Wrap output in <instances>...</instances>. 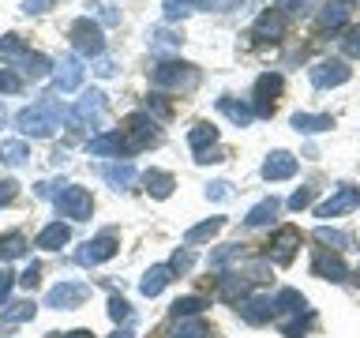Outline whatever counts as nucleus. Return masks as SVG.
Returning <instances> with one entry per match:
<instances>
[{
  "label": "nucleus",
  "instance_id": "f257e3e1",
  "mask_svg": "<svg viewBox=\"0 0 360 338\" xmlns=\"http://www.w3.org/2000/svg\"><path fill=\"white\" fill-rule=\"evenodd\" d=\"M64 117H68V113H64L60 101H56V98H41V101H34L30 109L19 113V117H15V128H19L22 135H38V139H41V135H53L56 128H60Z\"/></svg>",
  "mask_w": 360,
  "mask_h": 338
},
{
  "label": "nucleus",
  "instance_id": "f03ea898",
  "mask_svg": "<svg viewBox=\"0 0 360 338\" xmlns=\"http://www.w3.org/2000/svg\"><path fill=\"white\" fill-rule=\"evenodd\" d=\"M150 83L162 90H195L199 87V68L184 61H158L150 68Z\"/></svg>",
  "mask_w": 360,
  "mask_h": 338
},
{
  "label": "nucleus",
  "instance_id": "7ed1b4c3",
  "mask_svg": "<svg viewBox=\"0 0 360 338\" xmlns=\"http://www.w3.org/2000/svg\"><path fill=\"white\" fill-rule=\"evenodd\" d=\"M56 211H60V218L83 222V218H90V211H94V199H90V192H86V188L68 184V188L56 192Z\"/></svg>",
  "mask_w": 360,
  "mask_h": 338
},
{
  "label": "nucleus",
  "instance_id": "20e7f679",
  "mask_svg": "<svg viewBox=\"0 0 360 338\" xmlns=\"http://www.w3.org/2000/svg\"><path fill=\"white\" fill-rule=\"evenodd\" d=\"M68 34H72V49L79 56H101V49H105V38H101V27L94 19H75Z\"/></svg>",
  "mask_w": 360,
  "mask_h": 338
},
{
  "label": "nucleus",
  "instance_id": "39448f33",
  "mask_svg": "<svg viewBox=\"0 0 360 338\" xmlns=\"http://www.w3.org/2000/svg\"><path fill=\"white\" fill-rule=\"evenodd\" d=\"M124 143H128V154L146 151V146H154V143H158L154 120L146 117V113H131V117L124 120Z\"/></svg>",
  "mask_w": 360,
  "mask_h": 338
},
{
  "label": "nucleus",
  "instance_id": "423d86ee",
  "mask_svg": "<svg viewBox=\"0 0 360 338\" xmlns=\"http://www.w3.org/2000/svg\"><path fill=\"white\" fill-rule=\"evenodd\" d=\"M281 87H285V79H281L278 72H263L255 79V117H270L274 113V98L281 94Z\"/></svg>",
  "mask_w": 360,
  "mask_h": 338
},
{
  "label": "nucleus",
  "instance_id": "0eeeda50",
  "mask_svg": "<svg viewBox=\"0 0 360 338\" xmlns=\"http://www.w3.org/2000/svg\"><path fill=\"white\" fill-rule=\"evenodd\" d=\"M308 75H311V83L319 87V90H326V87H342V83H349L353 68H349L345 61H315Z\"/></svg>",
  "mask_w": 360,
  "mask_h": 338
},
{
  "label": "nucleus",
  "instance_id": "6e6552de",
  "mask_svg": "<svg viewBox=\"0 0 360 338\" xmlns=\"http://www.w3.org/2000/svg\"><path fill=\"white\" fill-rule=\"evenodd\" d=\"M90 297V286L86 282H60V286H53L49 289V297H45V304H49V308H79V304H83Z\"/></svg>",
  "mask_w": 360,
  "mask_h": 338
},
{
  "label": "nucleus",
  "instance_id": "1a4fd4ad",
  "mask_svg": "<svg viewBox=\"0 0 360 338\" xmlns=\"http://www.w3.org/2000/svg\"><path fill=\"white\" fill-rule=\"evenodd\" d=\"M117 248H120L117 237H112V233H101V237H94V241H86L83 248H79L75 259H79L83 267H94V263H105V259L117 256Z\"/></svg>",
  "mask_w": 360,
  "mask_h": 338
},
{
  "label": "nucleus",
  "instance_id": "9d476101",
  "mask_svg": "<svg viewBox=\"0 0 360 338\" xmlns=\"http://www.w3.org/2000/svg\"><path fill=\"white\" fill-rule=\"evenodd\" d=\"M297 248H300V233L292 230V225H281V230L274 233V241H270L266 259H270V263H278V267H285V263H292Z\"/></svg>",
  "mask_w": 360,
  "mask_h": 338
},
{
  "label": "nucleus",
  "instance_id": "9b49d317",
  "mask_svg": "<svg viewBox=\"0 0 360 338\" xmlns=\"http://www.w3.org/2000/svg\"><path fill=\"white\" fill-rule=\"evenodd\" d=\"M356 207H360V188H353V184H342V188H338L330 199L315 207V214H319V218H338V214L356 211Z\"/></svg>",
  "mask_w": 360,
  "mask_h": 338
},
{
  "label": "nucleus",
  "instance_id": "f8f14e48",
  "mask_svg": "<svg viewBox=\"0 0 360 338\" xmlns=\"http://www.w3.org/2000/svg\"><path fill=\"white\" fill-rule=\"evenodd\" d=\"M311 275L315 278H330V282H345L349 278V263L338 252H326V248H319L311 259Z\"/></svg>",
  "mask_w": 360,
  "mask_h": 338
},
{
  "label": "nucleus",
  "instance_id": "ddd939ff",
  "mask_svg": "<svg viewBox=\"0 0 360 338\" xmlns=\"http://www.w3.org/2000/svg\"><path fill=\"white\" fill-rule=\"evenodd\" d=\"M281 34H285V11H263L252 27L255 42H278Z\"/></svg>",
  "mask_w": 360,
  "mask_h": 338
},
{
  "label": "nucleus",
  "instance_id": "4468645a",
  "mask_svg": "<svg viewBox=\"0 0 360 338\" xmlns=\"http://www.w3.org/2000/svg\"><path fill=\"white\" fill-rule=\"evenodd\" d=\"M236 312H240L244 323H266L274 320V297H244L236 304Z\"/></svg>",
  "mask_w": 360,
  "mask_h": 338
},
{
  "label": "nucleus",
  "instance_id": "2eb2a0df",
  "mask_svg": "<svg viewBox=\"0 0 360 338\" xmlns=\"http://www.w3.org/2000/svg\"><path fill=\"white\" fill-rule=\"evenodd\" d=\"M83 83V64H79V56H60V64H56V90L60 94H72L79 90Z\"/></svg>",
  "mask_w": 360,
  "mask_h": 338
},
{
  "label": "nucleus",
  "instance_id": "dca6fc26",
  "mask_svg": "<svg viewBox=\"0 0 360 338\" xmlns=\"http://www.w3.org/2000/svg\"><path fill=\"white\" fill-rule=\"evenodd\" d=\"M101 109H105V94H101V90H86V94L79 98L75 113H72V124L79 128V124H86V120H98Z\"/></svg>",
  "mask_w": 360,
  "mask_h": 338
},
{
  "label": "nucleus",
  "instance_id": "f3484780",
  "mask_svg": "<svg viewBox=\"0 0 360 338\" xmlns=\"http://www.w3.org/2000/svg\"><path fill=\"white\" fill-rule=\"evenodd\" d=\"M292 173H297V158H292L289 151H274L263 162V177L266 180H289Z\"/></svg>",
  "mask_w": 360,
  "mask_h": 338
},
{
  "label": "nucleus",
  "instance_id": "a211bd4d",
  "mask_svg": "<svg viewBox=\"0 0 360 338\" xmlns=\"http://www.w3.org/2000/svg\"><path fill=\"white\" fill-rule=\"evenodd\" d=\"M218 109H221L233 124H236V128H248V124L255 120V109L248 106V101H236L233 94H221V98H218Z\"/></svg>",
  "mask_w": 360,
  "mask_h": 338
},
{
  "label": "nucleus",
  "instance_id": "6ab92c4d",
  "mask_svg": "<svg viewBox=\"0 0 360 338\" xmlns=\"http://www.w3.org/2000/svg\"><path fill=\"white\" fill-rule=\"evenodd\" d=\"M278 211H281V203L270 196V199H263V203H255L252 211H248V218H244V225L248 230H263V225H270L278 218Z\"/></svg>",
  "mask_w": 360,
  "mask_h": 338
},
{
  "label": "nucleus",
  "instance_id": "aec40b11",
  "mask_svg": "<svg viewBox=\"0 0 360 338\" xmlns=\"http://www.w3.org/2000/svg\"><path fill=\"white\" fill-rule=\"evenodd\" d=\"M90 154H128V143H124V132H105V135H94V139L86 143Z\"/></svg>",
  "mask_w": 360,
  "mask_h": 338
},
{
  "label": "nucleus",
  "instance_id": "412c9836",
  "mask_svg": "<svg viewBox=\"0 0 360 338\" xmlns=\"http://www.w3.org/2000/svg\"><path fill=\"white\" fill-rule=\"evenodd\" d=\"M292 128L304 132V135H315V132L334 128V117L330 113H292Z\"/></svg>",
  "mask_w": 360,
  "mask_h": 338
},
{
  "label": "nucleus",
  "instance_id": "4be33fe9",
  "mask_svg": "<svg viewBox=\"0 0 360 338\" xmlns=\"http://www.w3.org/2000/svg\"><path fill=\"white\" fill-rule=\"evenodd\" d=\"M15 68H19V79H45V75H49V68H53V61H49V56H41V53H27V56H19V61H15Z\"/></svg>",
  "mask_w": 360,
  "mask_h": 338
},
{
  "label": "nucleus",
  "instance_id": "5701e85b",
  "mask_svg": "<svg viewBox=\"0 0 360 338\" xmlns=\"http://www.w3.org/2000/svg\"><path fill=\"white\" fill-rule=\"evenodd\" d=\"M214 143H218V128H214V124H207V120L191 124V132H188V146H191V151L202 154V151H210Z\"/></svg>",
  "mask_w": 360,
  "mask_h": 338
},
{
  "label": "nucleus",
  "instance_id": "b1692460",
  "mask_svg": "<svg viewBox=\"0 0 360 338\" xmlns=\"http://www.w3.org/2000/svg\"><path fill=\"white\" fill-rule=\"evenodd\" d=\"M143 184L154 199H169V192L176 188V180H173V173H165V169H150V173L143 177Z\"/></svg>",
  "mask_w": 360,
  "mask_h": 338
},
{
  "label": "nucleus",
  "instance_id": "393cba45",
  "mask_svg": "<svg viewBox=\"0 0 360 338\" xmlns=\"http://www.w3.org/2000/svg\"><path fill=\"white\" fill-rule=\"evenodd\" d=\"M101 177H105L112 188H128L135 180V165L131 162H109V165H101Z\"/></svg>",
  "mask_w": 360,
  "mask_h": 338
},
{
  "label": "nucleus",
  "instance_id": "a878e982",
  "mask_svg": "<svg viewBox=\"0 0 360 338\" xmlns=\"http://www.w3.org/2000/svg\"><path fill=\"white\" fill-rule=\"evenodd\" d=\"M68 225L64 222H53V225H45V230L38 233V248H45V252H56L60 244H68Z\"/></svg>",
  "mask_w": 360,
  "mask_h": 338
},
{
  "label": "nucleus",
  "instance_id": "bb28decb",
  "mask_svg": "<svg viewBox=\"0 0 360 338\" xmlns=\"http://www.w3.org/2000/svg\"><path fill=\"white\" fill-rule=\"evenodd\" d=\"M169 278H173V270H169V267H150V270H146V278L139 282V289L146 293V297H158V293L169 286Z\"/></svg>",
  "mask_w": 360,
  "mask_h": 338
},
{
  "label": "nucleus",
  "instance_id": "cd10ccee",
  "mask_svg": "<svg viewBox=\"0 0 360 338\" xmlns=\"http://www.w3.org/2000/svg\"><path fill=\"white\" fill-rule=\"evenodd\" d=\"M345 19H349V8L342 4V0H334V4H323V11H319V27H323V30L345 27Z\"/></svg>",
  "mask_w": 360,
  "mask_h": 338
},
{
  "label": "nucleus",
  "instance_id": "c85d7f7f",
  "mask_svg": "<svg viewBox=\"0 0 360 338\" xmlns=\"http://www.w3.org/2000/svg\"><path fill=\"white\" fill-rule=\"evenodd\" d=\"M221 225H225V218H207V222H199V225H191V230L184 233V241H188V244H199V241H210V237H218V233H221Z\"/></svg>",
  "mask_w": 360,
  "mask_h": 338
},
{
  "label": "nucleus",
  "instance_id": "c756f323",
  "mask_svg": "<svg viewBox=\"0 0 360 338\" xmlns=\"http://www.w3.org/2000/svg\"><path fill=\"white\" fill-rule=\"evenodd\" d=\"M27 237H22V233H4V237H0V259H19L22 252H27Z\"/></svg>",
  "mask_w": 360,
  "mask_h": 338
},
{
  "label": "nucleus",
  "instance_id": "7c9ffc66",
  "mask_svg": "<svg viewBox=\"0 0 360 338\" xmlns=\"http://www.w3.org/2000/svg\"><path fill=\"white\" fill-rule=\"evenodd\" d=\"M150 49H154V53H169V49H180V34H176V30H165V27L150 30Z\"/></svg>",
  "mask_w": 360,
  "mask_h": 338
},
{
  "label": "nucleus",
  "instance_id": "2f4dec72",
  "mask_svg": "<svg viewBox=\"0 0 360 338\" xmlns=\"http://www.w3.org/2000/svg\"><path fill=\"white\" fill-rule=\"evenodd\" d=\"M30 49H27V42L19 38V34H4V38H0V56H4V61H11L15 64L19 56H27Z\"/></svg>",
  "mask_w": 360,
  "mask_h": 338
},
{
  "label": "nucleus",
  "instance_id": "473e14b6",
  "mask_svg": "<svg viewBox=\"0 0 360 338\" xmlns=\"http://www.w3.org/2000/svg\"><path fill=\"white\" fill-rule=\"evenodd\" d=\"M315 241H319V244H330L326 252H342V248H349V233H338V230H326V225H319V230H315Z\"/></svg>",
  "mask_w": 360,
  "mask_h": 338
},
{
  "label": "nucleus",
  "instance_id": "72a5a7b5",
  "mask_svg": "<svg viewBox=\"0 0 360 338\" xmlns=\"http://www.w3.org/2000/svg\"><path fill=\"white\" fill-rule=\"evenodd\" d=\"M202 308H207V301H202V297H180V301H173V315H176V320H191V315H199Z\"/></svg>",
  "mask_w": 360,
  "mask_h": 338
},
{
  "label": "nucleus",
  "instance_id": "f704fd0d",
  "mask_svg": "<svg viewBox=\"0 0 360 338\" xmlns=\"http://www.w3.org/2000/svg\"><path fill=\"white\" fill-rule=\"evenodd\" d=\"M0 158H4V162H11V165H19V162H27V158H30V146L19 143V139L0 143Z\"/></svg>",
  "mask_w": 360,
  "mask_h": 338
},
{
  "label": "nucleus",
  "instance_id": "c9c22d12",
  "mask_svg": "<svg viewBox=\"0 0 360 338\" xmlns=\"http://www.w3.org/2000/svg\"><path fill=\"white\" fill-rule=\"evenodd\" d=\"M8 323H22V320H34V301H19V304H8V308H0Z\"/></svg>",
  "mask_w": 360,
  "mask_h": 338
},
{
  "label": "nucleus",
  "instance_id": "e433bc0d",
  "mask_svg": "<svg viewBox=\"0 0 360 338\" xmlns=\"http://www.w3.org/2000/svg\"><path fill=\"white\" fill-rule=\"evenodd\" d=\"M173 338H207V323H202L199 315H191V320H180V327L173 331Z\"/></svg>",
  "mask_w": 360,
  "mask_h": 338
},
{
  "label": "nucleus",
  "instance_id": "4c0bfd02",
  "mask_svg": "<svg viewBox=\"0 0 360 338\" xmlns=\"http://www.w3.org/2000/svg\"><path fill=\"white\" fill-rule=\"evenodd\" d=\"M165 19L173 23V19H184V15H191L195 11V0H165Z\"/></svg>",
  "mask_w": 360,
  "mask_h": 338
},
{
  "label": "nucleus",
  "instance_id": "58836bf2",
  "mask_svg": "<svg viewBox=\"0 0 360 338\" xmlns=\"http://www.w3.org/2000/svg\"><path fill=\"white\" fill-rule=\"evenodd\" d=\"M19 90H22L19 72H11V68H0V94H19Z\"/></svg>",
  "mask_w": 360,
  "mask_h": 338
},
{
  "label": "nucleus",
  "instance_id": "ea45409f",
  "mask_svg": "<svg viewBox=\"0 0 360 338\" xmlns=\"http://www.w3.org/2000/svg\"><path fill=\"white\" fill-rule=\"evenodd\" d=\"M191 263H195V256H191V252H188V248H180V252H176L173 259H169V263H165V267H169V270H173V275H188V270H191Z\"/></svg>",
  "mask_w": 360,
  "mask_h": 338
},
{
  "label": "nucleus",
  "instance_id": "a19ab883",
  "mask_svg": "<svg viewBox=\"0 0 360 338\" xmlns=\"http://www.w3.org/2000/svg\"><path fill=\"white\" fill-rule=\"evenodd\" d=\"M342 53H345V56H353V61H360V27H349V30H345Z\"/></svg>",
  "mask_w": 360,
  "mask_h": 338
},
{
  "label": "nucleus",
  "instance_id": "79ce46f5",
  "mask_svg": "<svg viewBox=\"0 0 360 338\" xmlns=\"http://www.w3.org/2000/svg\"><path fill=\"white\" fill-rule=\"evenodd\" d=\"M169 113H173V109H169V101H162V94H150V98H146V117H158V120H165L169 117Z\"/></svg>",
  "mask_w": 360,
  "mask_h": 338
},
{
  "label": "nucleus",
  "instance_id": "37998d69",
  "mask_svg": "<svg viewBox=\"0 0 360 338\" xmlns=\"http://www.w3.org/2000/svg\"><path fill=\"white\" fill-rule=\"evenodd\" d=\"M229 259H240V244H221L218 252L210 256V267H225Z\"/></svg>",
  "mask_w": 360,
  "mask_h": 338
},
{
  "label": "nucleus",
  "instance_id": "c03bdc74",
  "mask_svg": "<svg viewBox=\"0 0 360 338\" xmlns=\"http://www.w3.org/2000/svg\"><path fill=\"white\" fill-rule=\"evenodd\" d=\"M109 315H112V320H124V323H128L131 320V304L128 301H124V297H109Z\"/></svg>",
  "mask_w": 360,
  "mask_h": 338
},
{
  "label": "nucleus",
  "instance_id": "a18cd8bd",
  "mask_svg": "<svg viewBox=\"0 0 360 338\" xmlns=\"http://www.w3.org/2000/svg\"><path fill=\"white\" fill-rule=\"evenodd\" d=\"M311 199H315V188H300V192H292L289 211H304V207H311Z\"/></svg>",
  "mask_w": 360,
  "mask_h": 338
},
{
  "label": "nucleus",
  "instance_id": "49530a36",
  "mask_svg": "<svg viewBox=\"0 0 360 338\" xmlns=\"http://www.w3.org/2000/svg\"><path fill=\"white\" fill-rule=\"evenodd\" d=\"M56 4V0H22V11L27 15H41V11H49Z\"/></svg>",
  "mask_w": 360,
  "mask_h": 338
},
{
  "label": "nucleus",
  "instance_id": "de8ad7c7",
  "mask_svg": "<svg viewBox=\"0 0 360 338\" xmlns=\"http://www.w3.org/2000/svg\"><path fill=\"white\" fill-rule=\"evenodd\" d=\"M38 275H41V267H38V263H30L27 270H22L19 286H27V289H34V286H38Z\"/></svg>",
  "mask_w": 360,
  "mask_h": 338
},
{
  "label": "nucleus",
  "instance_id": "09e8293b",
  "mask_svg": "<svg viewBox=\"0 0 360 338\" xmlns=\"http://www.w3.org/2000/svg\"><path fill=\"white\" fill-rule=\"evenodd\" d=\"M19 196V188H15V180H0V207H4V203H11Z\"/></svg>",
  "mask_w": 360,
  "mask_h": 338
},
{
  "label": "nucleus",
  "instance_id": "8fccbe9b",
  "mask_svg": "<svg viewBox=\"0 0 360 338\" xmlns=\"http://www.w3.org/2000/svg\"><path fill=\"white\" fill-rule=\"evenodd\" d=\"M207 196H210V199H229V184H225V180H218V184L207 188Z\"/></svg>",
  "mask_w": 360,
  "mask_h": 338
},
{
  "label": "nucleus",
  "instance_id": "3c124183",
  "mask_svg": "<svg viewBox=\"0 0 360 338\" xmlns=\"http://www.w3.org/2000/svg\"><path fill=\"white\" fill-rule=\"evenodd\" d=\"M8 293H11V275H8V270H0V304L8 301Z\"/></svg>",
  "mask_w": 360,
  "mask_h": 338
},
{
  "label": "nucleus",
  "instance_id": "603ef678",
  "mask_svg": "<svg viewBox=\"0 0 360 338\" xmlns=\"http://www.w3.org/2000/svg\"><path fill=\"white\" fill-rule=\"evenodd\" d=\"M94 72H98V75H112V72H117V64H112V61H98Z\"/></svg>",
  "mask_w": 360,
  "mask_h": 338
},
{
  "label": "nucleus",
  "instance_id": "864d4df0",
  "mask_svg": "<svg viewBox=\"0 0 360 338\" xmlns=\"http://www.w3.org/2000/svg\"><path fill=\"white\" fill-rule=\"evenodd\" d=\"M285 4H289V11H297V15H300V11H308L311 0H285Z\"/></svg>",
  "mask_w": 360,
  "mask_h": 338
},
{
  "label": "nucleus",
  "instance_id": "5fc2aeb1",
  "mask_svg": "<svg viewBox=\"0 0 360 338\" xmlns=\"http://www.w3.org/2000/svg\"><path fill=\"white\" fill-rule=\"evenodd\" d=\"M53 338H94L90 331H68V334H53Z\"/></svg>",
  "mask_w": 360,
  "mask_h": 338
},
{
  "label": "nucleus",
  "instance_id": "6e6d98bb",
  "mask_svg": "<svg viewBox=\"0 0 360 338\" xmlns=\"http://www.w3.org/2000/svg\"><path fill=\"white\" fill-rule=\"evenodd\" d=\"M202 4H214V8H225V0H202Z\"/></svg>",
  "mask_w": 360,
  "mask_h": 338
},
{
  "label": "nucleus",
  "instance_id": "4d7b16f0",
  "mask_svg": "<svg viewBox=\"0 0 360 338\" xmlns=\"http://www.w3.org/2000/svg\"><path fill=\"white\" fill-rule=\"evenodd\" d=\"M0 128H4V106H0Z\"/></svg>",
  "mask_w": 360,
  "mask_h": 338
}]
</instances>
